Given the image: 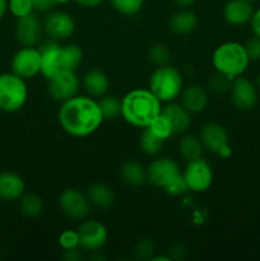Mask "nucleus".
Listing matches in <instances>:
<instances>
[{"instance_id": "f257e3e1", "label": "nucleus", "mask_w": 260, "mask_h": 261, "mask_svg": "<svg viewBox=\"0 0 260 261\" xmlns=\"http://www.w3.org/2000/svg\"><path fill=\"white\" fill-rule=\"evenodd\" d=\"M58 121L61 129L70 137L86 138L96 133L105 119L96 98L88 94H76L61 103Z\"/></svg>"}, {"instance_id": "f03ea898", "label": "nucleus", "mask_w": 260, "mask_h": 261, "mask_svg": "<svg viewBox=\"0 0 260 261\" xmlns=\"http://www.w3.org/2000/svg\"><path fill=\"white\" fill-rule=\"evenodd\" d=\"M162 106L149 88H135L121 98V117L132 126L144 129L161 114Z\"/></svg>"}, {"instance_id": "7ed1b4c3", "label": "nucleus", "mask_w": 260, "mask_h": 261, "mask_svg": "<svg viewBox=\"0 0 260 261\" xmlns=\"http://www.w3.org/2000/svg\"><path fill=\"white\" fill-rule=\"evenodd\" d=\"M249 64L250 59L245 50V45L236 41L221 43L212 54V65L216 71L231 79L244 75Z\"/></svg>"}, {"instance_id": "20e7f679", "label": "nucleus", "mask_w": 260, "mask_h": 261, "mask_svg": "<svg viewBox=\"0 0 260 261\" xmlns=\"http://www.w3.org/2000/svg\"><path fill=\"white\" fill-rule=\"evenodd\" d=\"M184 89V76L175 66H157L150 74L149 91L162 102L163 105L180 98Z\"/></svg>"}, {"instance_id": "39448f33", "label": "nucleus", "mask_w": 260, "mask_h": 261, "mask_svg": "<svg viewBox=\"0 0 260 261\" xmlns=\"http://www.w3.org/2000/svg\"><path fill=\"white\" fill-rule=\"evenodd\" d=\"M28 99L27 81L13 71L0 74V111L13 114L24 107Z\"/></svg>"}, {"instance_id": "423d86ee", "label": "nucleus", "mask_w": 260, "mask_h": 261, "mask_svg": "<svg viewBox=\"0 0 260 261\" xmlns=\"http://www.w3.org/2000/svg\"><path fill=\"white\" fill-rule=\"evenodd\" d=\"M184 180L189 191L196 194L205 193L211 189L213 184V168L211 163L203 157L188 161L185 168L183 171Z\"/></svg>"}, {"instance_id": "0eeeda50", "label": "nucleus", "mask_w": 260, "mask_h": 261, "mask_svg": "<svg viewBox=\"0 0 260 261\" xmlns=\"http://www.w3.org/2000/svg\"><path fill=\"white\" fill-rule=\"evenodd\" d=\"M10 71L20 78L32 79L41 74V53L36 46H22L10 60Z\"/></svg>"}, {"instance_id": "6e6552de", "label": "nucleus", "mask_w": 260, "mask_h": 261, "mask_svg": "<svg viewBox=\"0 0 260 261\" xmlns=\"http://www.w3.org/2000/svg\"><path fill=\"white\" fill-rule=\"evenodd\" d=\"M183 175L180 165L170 157H158L147 167V182L165 190L172 181Z\"/></svg>"}, {"instance_id": "1a4fd4ad", "label": "nucleus", "mask_w": 260, "mask_h": 261, "mask_svg": "<svg viewBox=\"0 0 260 261\" xmlns=\"http://www.w3.org/2000/svg\"><path fill=\"white\" fill-rule=\"evenodd\" d=\"M47 81L48 94L54 101L60 103L79 94L82 87V81L76 75V71L71 70H60Z\"/></svg>"}, {"instance_id": "9d476101", "label": "nucleus", "mask_w": 260, "mask_h": 261, "mask_svg": "<svg viewBox=\"0 0 260 261\" xmlns=\"http://www.w3.org/2000/svg\"><path fill=\"white\" fill-rule=\"evenodd\" d=\"M58 204L64 216L73 221H84L91 212L88 198L78 189H65L59 196Z\"/></svg>"}, {"instance_id": "9b49d317", "label": "nucleus", "mask_w": 260, "mask_h": 261, "mask_svg": "<svg viewBox=\"0 0 260 261\" xmlns=\"http://www.w3.org/2000/svg\"><path fill=\"white\" fill-rule=\"evenodd\" d=\"M43 32L50 40L65 41L75 32V20L69 13L63 10H51L42 20Z\"/></svg>"}, {"instance_id": "f8f14e48", "label": "nucleus", "mask_w": 260, "mask_h": 261, "mask_svg": "<svg viewBox=\"0 0 260 261\" xmlns=\"http://www.w3.org/2000/svg\"><path fill=\"white\" fill-rule=\"evenodd\" d=\"M81 249L97 252L107 244L109 231L106 226L96 219H84L78 228Z\"/></svg>"}, {"instance_id": "ddd939ff", "label": "nucleus", "mask_w": 260, "mask_h": 261, "mask_svg": "<svg viewBox=\"0 0 260 261\" xmlns=\"http://www.w3.org/2000/svg\"><path fill=\"white\" fill-rule=\"evenodd\" d=\"M229 96L236 109L241 111H249L257 103V87L250 79L240 75L232 81Z\"/></svg>"}, {"instance_id": "4468645a", "label": "nucleus", "mask_w": 260, "mask_h": 261, "mask_svg": "<svg viewBox=\"0 0 260 261\" xmlns=\"http://www.w3.org/2000/svg\"><path fill=\"white\" fill-rule=\"evenodd\" d=\"M43 33L42 20L36 13L27 17L18 18L15 22L14 35L15 40L20 46H36L41 41Z\"/></svg>"}, {"instance_id": "2eb2a0df", "label": "nucleus", "mask_w": 260, "mask_h": 261, "mask_svg": "<svg viewBox=\"0 0 260 261\" xmlns=\"http://www.w3.org/2000/svg\"><path fill=\"white\" fill-rule=\"evenodd\" d=\"M198 137L204 149L214 153V154H217L224 145L229 144L227 130L221 124L214 121H209L201 125Z\"/></svg>"}, {"instance_id": "dca6fc26", "label": "nucleus", "mask_w": 260, "mask_h": 261, "mask_svg": "<svg viewBox=\"0 0 260 261\" xmlns=\"http://www.w3.org/2000/svg\"><path fill=\"white\" fill-rule=\"evenodd\" d=\"M61 46L59 41L50 40L40 46L41 53V75L46 79L59 73L61 69Z\"/></svg>"}, {"instance_id": "f3484780", "label": "nucleus", "mask_w": 260, "mask_h": 261, "mask_svg": "<svg viewBox=\"0 0 260 261\" xmlns=\"http://www.w3.org/2000/svg\"><path fill=\"white\" fill-rule=\"evenodd\" d=\"M25 193V182L20 175L13 171L0 172V200L18 201Z\"/></svg>"}, {"instance_id": "a211bd4d", "label": "nucleus", "mask_w": 260, "mask_h": 261, "mask_svg": "<svg viewBox=\"0 0 260 261\" xmlns=\"http://www.w3.org/2000/svg\"><path fill=\"white\" fill-rule=\"evenodd\" d=\"M180 103L190 112L198 115L205 111L209 103L208 91L199 84H191L183 89L180 96Z\"/></svg>"}, {"instance_id": "6ab92c4d", "label": "nucleus", "mask_w": 260, "mask_h": 261, "mask_svg": "<svg viewBox=\"0 0 260 261\" xmlns=\"http://www.w3.org/2000/svg\"><path fill=\"white\" fill-rule=\"evenodd\" d=\"M254 10L252 3L246 2V0H228L224 4L222 14L228 24L239 27V25L250 23Z\"/></svg>"}, {"instance_id": "aec40b11", "label": "nucleus", "mask_w": 260, "mask_h": 261, "mask_svg": "<svg viewBox=\"0 0 260 261\" xmlns=\"http://www.w3.org/2000/svg\"><path fill=\"white\" fill-rule=\"evenodd\" d=\"M161 112L170 120L173 130H175V134H184L190 129L191 122H193V119H191L193 115L181 103H177L175 101L168 102V103H165V106H162Z\"/></svg>"}, {"instance_id": "412c9836", "label": "nucleus", "mask_w": 260, "mask_h": 261, "mask_svg": "<svg viewBox=\"0 0 260 261\" xmlns=\"http://www.w3.org/2000/svg\"><path fill=\"white\" fill-rule=\"evenodd\" d=\"M198 22V17L190 8H180L171 14L168 19V27L175 35L186 36L196 30Z\"/></svg>"}, {"instance_id": "4be33fe9", "label": "nucleus", "mask_w": 260, "mask_h": 261, "mask_svg": "<svg viewBox=\"0 0 260 261\" xmlns=\"http://www.w3.org/2000/svg\"><path fill=\"white\" fill-rule=\"evenodd\" d=\"M82 87L88 96L101 98L110 89V79L106 73L99 69H91L82 78Z\"/></svg>"}, {"instance_id": "5701e85b", "label": "nucleus", "mask_w": 260, "mask_h": 261, "mask_svg": "<svg viewBox=\"0 0 260 261\" xmlns=\"http://www.w3.org/2000/svg\"><path fill=\"white\" fill-rule=\"evenodd\" d=\"M91 205L98 209H109L115 203V194L109 185L103 182H94L89 185L86 193Z\"/></svg>"}, {"instance_id": "b1692460", "label": "nucleus", "mask_w": 260, "mask_h": 261, "mask_svg": "<svg viewBox=\"0 0 260 261\" xmlns=\"http://www.w3.org/2000/svg\"><path fill=\"white\" fill-rule=\"evenodd\" d=\"M120 177L126 185L140 186L147 182V167L135 160L126 161L120 167Z\"/></svg>"}, {"instance_id": "393cba45", "label": "nucleus", "mask_w": 260, "mask_h": 261, "mask_svg": "<svg viewBox=\"0 0 260 261\" xmlns=\"http://www.w3.org/2000/svg\"><path fill=\"white\" fill-rule=\"evenodd\" d=\"M177 148L181 157L186 161H191L195 160V158L203 157L204 147L203 144H201L198 135L188 134V133L181 134Z\"/></svg>"}, {"instance_id": "a878e982", "label": "nucleus", "mask_w": 260, "mask_h": 261, "mask_svg": "<svg viewBox=\"0 0 260 261\" xmlns=\"http://www.w3.org/2000/svg\"><path fill=\"white\" fill-rule=\"evenodd\" d=\"M83 63V51L75 43L61 46V69L76 71Z\"/></svg>"}, {"instance_id": "bb28decb", "label": "nucleus", "mask_w": 260, "mask_h": 261, "mask_svg": "<svg viewBox=\"0 0 260 261\" xmlns=\"http://www.w3.org/2000/svg\"><path fill=\"white\" fill-rule=\"evenodd\" d=\"M165 140L154 134L152 130L144 127L140 133L139 137V147L144 154L147 155H157L162 150Z\"/></svg>"}, {"instance_id": "cd10ccee", "label": "nucleus", "mask_w": 260, "mask_h": 261, "mask_svg": "<svg viewBox=\"0 0 260 261\" xmlns=\"http://www.w3.org/2000/svg\"><path fill=\"white\" fill-rule=\"evenodd\" d=\"M20 213L27 218H36L43 212V201L36 194H25L19 199Z\"/></svg>"}, {"instance_id": "c85d7f7f", "label": "nucleus", "mask_w": 260, "mask_h": 261, "mask_svg": "<svg viewBox=\"0 0 260 261\" xmlns=\"http://www.w3.org/2000/svg\"><path fill=\"white\" fill-rule=\"evenodd\" d=\"M105 120H114L121 116V99L112 94H105L97 99Z\"/></svg>"}, {"instance_id": "c756f323", "label": "nucleus", "mask_w": 260, "mask_h": 261, "mask_svg": "<svg viewBox=\"0 0 260 261\" xmlns=\"http://www.w3.org/2000/svg\"><path fill=\"white\" fill-rule=\"evenodd\" d=\"M148 129L152 130L157 137H160L162 140H168L172 135H175V130H173L172 124L170 122V120L165 116V115L161 112L152 122H150L149 126H147Z\"/></svg>"}, {"instance_id": "7c9ffc66", "label": "nucleus", "mask_w": 260, "mask_h": 261, "mask_svg": "<svg viewBox=\"0 0 260 261\" xmlns=\"http://www.w3.org/2000/svg\"><path fill=\"white\" fill-rule=\"evenodd\" d=\"M109 2L117 13L126 17L137 15L144 5V0H109Z\"/></svg>"}, {"instance_id": "2f4dec72", "label": "nucleus", "mask_w": 260, "mask_h": 261, "mask_svg": "<svg viewBox=\"0 0 260 261\" xmlns=\"http://www.w3.org/2000/svg\"><path fill=\"white\" fill-rule=\"evenodd\" d=\"M148 59L155 66L167 65V64H170L171 60V51L163 43H153L148 48Z\"/></svg>"}, {"instance_id": "473e14b6", "label": "nucleus", "mask_w": 260, "mask_h": 261, "mask_svg": "<svg viewBox=\"0 0 260 261\" xmlns=\"http://www.w3.org/2000/svg\"><path fill=\"white\" fill-rule=\"evenodd\" d=\"M233 79L228 78L224 74L216 73L208 79V83H206V87H208V91L212 92L214 94H224L227 92H229V88H231V83Z\"/></svg>"}, {"instance_id": "72a5a7b5", "label": "nucleus", "mask_w": 260, "mask_h": 261, "mask_svg": "<svg viewBox=\"0 0 260 261\" xmlns=\"http://www.w3.org/2000/svg\"><path fill=\"white\" fill-rule=\"evenodd\" d=\"M8 12L18 19L35 13L32 0H8Z\"/></svg>"}, {"instance_id": "f704fd0d", "label": "nucleus", "mask_w": 260, "mask_h": 261, "mask_svg": "<svg viewBox=\"0 0 260 261\" xmlns=\"http://www.w3.org/2000/svg\"><path fill=\"white\" fill-rule=\"evenodd\" d=\"M59 246L64 250H71L81 247V239H79L78 229H65L59 234Z\"/></svg>"}, {"instance_id": "c9c22d12", "label": "nucleus", "mask_w": 260, "mask_h": 261, "mask_svg": "<svg viewBox=\"0 0 260 261\" xmlns=\"http://www.w3.org/2000/svg\"><path fill=\"white\" fill-rule=\"evenodd\" d=\"M153 252H154V246L149 239H142L138 241L137 246H135V255L139 259L150 260V257L153 256Z\"/></svg>"}, {"instance_id": "e433bc0d", "label": "nucleus", "mask_w": 260, "mask_h": 261, "mask_svg": "<svg viewBox=\"0 0 260 261\" xmlns=\"http://www.w3.org/2000/svg\"><path fill=\"white\" fill-rule=\"evenodd\" d=\"M163 191L170 196H181L185 195L189 191V189L188 186H186L185 180H184V176L181 175L180 177H177L175 181H172V182H171Z\"/></svg>"}, {"instance_id": "4c0bfd02", "label": "nucleus", "mask_w": 260, "mask_h": 261, "mask_svg": "<svg viewBox=\"0 0 260 261\" xmlns=\"http://www.w3.org/2000/svg\"><path fill=\"white\" fill-rule=\"evenodd\" d=\"M245 50H246L247 56L250 61L260 60V38L252 37L245 43Z\"/></svg>"}, {"instance_id": "58836bf2", "label": "nucleus", "mask_w": 260, "mask_h": 261, "mask_svg": "<svg viewBox=\"0 0 260 261\" xmlns=\"http://www.w3.org/2000/svg\"><path fill=\"white\" fill-rule=\"evenodd\" d=\"M35 12L37 13H48L55 7V3L53 0H32Z\"/></svg>"}, {"instance_id": "ea45409f", "label": "nucleus", "mask_w": 260, "mask_h": 261, "mask_svg": "<svg viewBox=\"0 0 260 261\" xmlns=\"http://www.w3.org/2000/svg\"><path fill=\"white\" fill-rule=\"evenodd\" d=\"M250 25H251V31L255 37L260 38V8L254 10V14L250 19Z\"/></svg>"}, {"instance_id": "a19ab883", "label": "nucleus", "mask_w": 260, "mask_h": 261, "mask_svg": "<svg viewBox=\"0 0 260 261\" xmlns=\"http://www.w3.org/2000/svg\"><path fill=\"white\" fill-rule=\"evenodd\" d=\"M63 259L66 261H79L82 259V254L78 249H71V250H64Z\"/></svg>"}, {"instance_id": "79ce46f5", "label": "nucleus", "mask_w": 260, "mask_h": 261, "mask_svg": "<svg viewBox=\"0 0 260 261\" xmlns=\"http://www.w3.org/2000/svg\"><path fill=\"white\" fill-rule=\"evenodd\" d=\"M74 2H75L78 5H81V7L92 9V8H97L99 7V5L103 4L105 0H74Z\"/></svg>"}, {"instance_id": "37998d69", "label": "nucleus", "mask_w": 260, "mask_h": 261, "mask_svg": "<svg viewBox=\"0 0 260 261\" xmlns=\"http://www.w3.org/2000/svg\"><path fill=\"white\" fill-rule=\"evenodd\" d=\"M195 2L196 0H173V3H175L178 8H190L191 5L195 4Z\"/></svg>"}, {"instance_id": "c03bdc74", "label": "nucleus", "mask_w": 260, "mask_h": 261, "mask_svg": "<svg viewBox=\"0 0 260 261\" xmlns=\"http://www.w3.org/2000/svg\"><path fill=\"white\" fill-rule=\"evenodd\" d=\"M217 154H218L219 157H222V158H229V157H231L232 149H231V147H229V144L224 145V147L222 148V149L219 150V152L217 153Z\"/></svg>"}, {"instance_id": "a18cd8bd", "label": "nucleus", "mask_w": 260, "mask_h": 261, "mask_svg": "<svg viewBox=\"0 0 260 261\" xmlns=\"http://www.w3.org/2000/svg\"><path fill=\"white\" fill-rule=\"evenodd\" d=\"M8 13V0H0V20L7 15Z\"/></svg>"}, {"instance_id": "49530a36", "label": "nucleus", "mask_w": 260, "mask_h": 261, "mask_svg": "<svg viewBox=\"0 0 260 261\" xmlns=\"http://www.w3.org/2000/svg\"><path fill=\"white\" fill-rule=\"evenodd\" d=\"M150 260L152 261H172V259L170 257V255H168V256H152L150 257Z\"/></svg>"}, {"instance_id": "de8ad7c7", "label": "nucleus", "mask_w": 260, "mask_h": 261, "mask_svg": "<svg viewBox=\"0 0 260 261\" xmlns=\"http://www.w3.org/2000/svg\"><path fill=\"white\" fill-rule=\"evenodd\" d=\"M54 3H55V5H63V4H68L69 2H71V0H53Z\"/></svg>"}, {"instance_id": "09e8293b", "label": "nucleus", "mask_w": 260, "mask_h": 261, "mask_svg": "<svg viewBox=\"0 0 260 261\" xmlns=\"http://www.w3.org/2000/svg\"><path fill=\"white\" fill-rule=\"evenodd\" d=\"M255 84H256L257 89H260V73L256 75V81H255Z\"/></svg>"}, {"instance_id": "8fccbe9b", "label": "nucleus", "mask_w": 260, "mask_h": 261, "mask_svg": "<svg viewBox=\"0 0 260 261\" xmlns=\"http://www.w3.org/2000/svg\"><path fill=\"white\" fill-rule=\"evenodd\" d=\"M246 2H250V3H254V2H256V0H246Z\"/></svg>"}]
</instances>
